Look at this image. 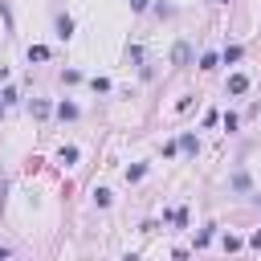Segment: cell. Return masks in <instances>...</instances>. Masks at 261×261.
Masks as SVG:
<instances>
[{
	"mask_svg": "<svg viewBox=\"0 0 261 261\" xmlns=\"http://www.w3.org/2000/svg\"><path fill=\"white\" fill-rule=\"evenodd\" d=\"M245 90H249V77L245 73H232L228 77V94H245Z\"/></svg>",
	"mask_w": 261,
	"mask_h": 261,
	"instance_id": "1",
	"label": "cell"
},
{
	"mask_svg": "<svg viewBox=\"0 0 261 261\" xmlns=\"http://www.w3.org/2000/svg\"><path fill=\"white\" fill-rule=\"evenodd\" d=\"M57 37H61V41L73 37V20H69V16H57Z\"/></svg>",
	"mask_w": 261,
	"mask_h": 261,
	"instance_id": "2",
	"label": "cell"
},
{
	"mask_svg": "<svg viewBox=\"0 0 261 261\" xmlns=\"http://www.w3.org/2000/svg\"><path fill=\"white\" fill-rule=\"evenodd\" d=\"M45 57H49L45 45H33V49H29V61H45Z\"/></svg>",
	"mask_w": 261,
	"mask_h": 261,
	"instance_id": "3",
	"label": "cell"
},
{
	"mask_svg": "<svg viewBox=\"0 0 261 261\" xmlns=\"http://www.w3.org/2000/svg\"><path fill=\"white\" fill-rule=\"evenodd\" d=\"M216 65H220L216 53H204V57H200V69H216Z\"/></svg>",
	"mask_w": 261,
	"mask_h": 261,
	"instance_id": "4",
	"label": "cell"
},
{
	"mask_svg": "<svg viewBox=\"0 0 261 261\" xmlns=\"http://www.w3.org/2000/svg\"><path fill=\"white\" fill-rule=\"evenodd\" d=\"M57 114H61V118H77V106H73V102H61Z\"/></svg>",
	"mask_w": 261,
	"mask_h": 261,
	"instance_id": "5",
	"label": "cell"
},
{
	"mask_svg": "<svg viewBox=\"0 0 261 261\" xmlns=\"http://www.w3.org/2000/svg\"><path fill=\"white\" fill-rule=\"evenodd\" d=\"M94 204H98V208H110V192L98 188V192H94Z\"/></svg>",
	"mask_w": 261,
	"mask_h": 261,
	"instance_id": "6",
	"label": "cell"
},
{
	"mask_svg": "<svg viewBox=\"0 0 261 261\" xmlns=\"http://www.w3.org/2000/svg\"><path fill=\"white\" fill-rule=\"evenodd\" d=\"M171 61H175V65H184V61H188V45H175V53H171Z\"/></svg>",
	"mask_w": 261,
	"mask_h": 261,
	"instance_id": "7",
	"label": "cell"
},
{
	"mask_svg": "<svg viewBox=\"0 0 261 261\" xmlns=\"http://www.w3.org/2000/svg\"><path fill=\"white\" fill-rule=\"evenodd\" d=\"M224 61H228V65L241 61V45H228V49H224Z\"/></svg>",
	"mask_w": 261,
	"mask_h": 261,
	"instance_id": "8",
	"label": "cell"
},
{
	"mask_svg": "<svg viewBox=\"0 0 261 261\" xmlns=\"http://www.w3.org/2000/svg\"><path fill=\"white\" fill-rule=\"evenodd\" d=\"M179 147H184V151H188V155H192V151H196V147H200V143H196V135H184V139H179Z\"/></svg>",
	"mask_w": 261,
	"mask_h": 261,
	"instance_id": "9",
	"label": "cell"
},
{
	"mask_svg": "<svg viewBox=\"0 0 261 261\" xmlns=\"http://www.w3.org/2000/svg\"><path fill=\"white\" fill-rule=\"evenodd\" d=\"M61 163H77V147H61Z\"/></svg>",
	"mask_w": 261,
	"mask_h": 261,
	"instance_id": "10",
	"label": "cell"
},
{
	"mask_svg": "<svg viewBox=\"0 0 261 261\" xmlns=\"http://www.w3.org/2000/svg\"><path fill=\"white\" fill-rule=\"evenodd\" d=\"M143 171H147V167H143V163H135V167H126V179L135 184V179H143Z\"/></svg>",
	"mask_w": 261,
	"mask_h": 261,
	"instance_id": "11",
	"label": "cell"
},
{
	"mask_svg": "<svg viewBox=\"0 0 261 261\" xmlns=\"http://www.w3.org/2000/svg\"><path fill=\"white\" fill-rule=\"evenodd\" d=\"M232 188H237V192H245V188H249V179H245V171H237V175H232Z\"/></svg>",
	"mask_w": 261,
	"mask_h": 261,
	"instance_id": "12",
	"label": "cell"
},
{
	"mask_svg": "<svg viewBox=\"0 0 261 261\" xmlns=\"http://www.w3.org/2000/svg\"><path fill=\"white\" fill-rule=\"evenodd\" d=\"M130 8H135V12H143V8H147V0H130Z\"/></svg>",
	"mask_w": 261,
	"mask_h": 261,
	"instance_id": "13",
	"label": "cell"
}]
</instances>
